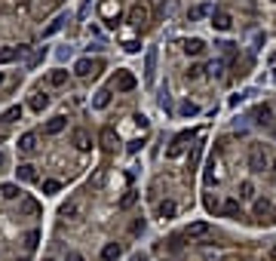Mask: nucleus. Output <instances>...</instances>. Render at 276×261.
Wrapping results in <instances>:
<instances>
[{"mask_svg":"<svg viewBox=\"0 0 276 261\" xmlns=\"http://www.w3.org/2000/svg\"><path fill=\"white\" fill-rule=\"evenodd\" d=\"M270 209H273V206H270V200H255V215H258V218H264Z\"/></svg>","mask_w":276,"mask_h":261,"instance_id":"29","label":"nucleus"},{"mask_svg":"<svg viewBox=\"0 0 276 261\" xmlns=\"http://www.w3.org/2000/svg\"><path fill=\"white\" fill-rule=\"evenodd\" d=\"M43 261H52V258H43Z\"/></svg>","mask_w":276,"mask_h":261,"instance_id":"46","label":"nucleus"},{"mask_svg":"<svg viewBox=\"0 0 276 261\" xmlns=\"http://www.w3.org/2000/svg\"><path fill=\"white\" fill-rule=\"evenodd\" d=\"M270 157H267V151H264V144H252L249 147V169L252 172H264V169H270Z\"/></svg>","mask_w":276,"mask_h":261,"instance_id":"1","label":"nucleus"},{"mask_svg":"<svg viewBox=\"0 0 276 261\" xmlns=\"http://www.w3.org/2000/svg\"><path fill=\"white\" fill-rule=\"evenodd\" d=\"M135 86H138L135 74H129V71H120V77H117V89H120V92H132Z\"/></svg>","mask_w":276,"mask_h":261,"instance_id":"5","label":"nucleus"},{"mask_svg":"<svg viewBox=\"0 0 276 261\" xmlns=\"http://www.w3.org/2000/svg\"><path fill=\"white\" fill-rule=\"evenodd\" d=\"M19 209H22V212H25V215H37V212H40V206H37V203H34V200H31V197H25V200H22V206H19Z\"/></svg>","mask_w":276,"mask_h":261,"instance_id":"24","label":"nucleus"},{"mask_svg":"<svg viewBox=\"0 0 276 261\" xmlns=\"http://www.w3.org/2000/svg\"><path fill=\"white\" fill-rule=\"evenodd\" d=\"M144 19H147V10H144V7H135V10H132V25H141Z\"/></svg>","mask_w":276,"mask_h":261,"instance_id":"30","label":"nucleus"},{"mask_svg":"<svg viewBox=\"0 0 276 261\" xmlns=\"http://www.w3.org/2000/svg\"><path fill=\"white\" fill-rule=\"evenodd\" d=\"M212 25H215L218 31H230V28H233V19H230V13H224V10H218V13L212 16Z\"/></svg>","mask_w":276,"mask_h":261,"instance_id":"8","label":"nucleus"},{"mask_svg":"<svg viewBox=\"0 0 276 261\" xmlns=\"http://www.w3.org/2000/svg\"><path fill=\"white\" fill-rule=\"evenodd\" d=\"M0 194H4L7 200H16L22 191H19V184H13V181H7V184H0Z\"/></svg>","mask_w":276,"mask_h":261,"instance_id":"19","label":"nucleus"},{"mask_svg":"<svg viewBox=\"0 0 276 261\" xmlns=\"http://www.w3.org/2000/svg\"><path fill=\"white\" fill-rule=\"evenodd\" d=\"M19 147H22L25 154H31L34 147H37V135H34V132H25V135L19 138Z\"/></svg>","mask_w":276,"mask_h":261,"instance_id":"15","label":"nucleus"},{"mask_svg":"<svg viewBox=\"0 0 276 261\" xmlns=\"http://www.w3.org/2000/svg\"><path fill=\"white\" fill-rule=\"evenodd\" d=\"M59 188H62V184H59L56 178H49V181H43V191H46V194H56Z\"/></svg>","mask_w":276,"mask_h":261,"instance_id":"34","label":"nucleus"},{"mask_svg":"<svg viewBox=\"0 0 276 261\" xmlns=\"http://www.w3.org/2000/svg\"><path fill=\"white\" fill-rule=\"evenodd\" d=\"M135 200H138V194H135V191H129V194H126V197L120 200V209H129V206H132Z\"/></svg>","mask_w":276,"mask_h":261,"instance_id":"32","label":"nucleus"},{"mask_svg":"<svg viewBox=\"0 0 276 261\" xmlns=\"http://www.w3.org/2000/svg\"><path fill=\"white\" fill-rule=\"evenodd\" d=\"M123 49H126V53H138V49H141V43H138V40H129Z\"/></svg>","mask_w":276,"mask_h":261,"instance_id":"35","label":"nucleus"},{"mask_svg":"<svg viewBox=\"0 0 276 261\" xmlns=\"http://www.w3.org/2000/svg\"><path fill=\"white\" fill-rule=\"evenodd\" d=\"M101 147H104V151L117 147V132H114L111 126H104V129H101Z\"/></svg>","mask_w":276,"mask_h":261,"instance_id":"14","label":"nucleus"},{"mask_svg":"<svg viewBox=\"0 0 276 261\" xmlns=\"http://www.w3.org/2000/svg\"><path fill=\"white\" fill-rule=\"evenodd\" d=\"M46 83H49V86H65V83H68V71H62V68H59V71H52Z\"/></svg>","mask_w":276,"mask_h":261,"instance_id":"18","label":"nucleus"},{"mask_svg":"<svg viewBox=\"0 0 276 261\" xmlns=\"http://www.w3.org/2000/svg\"><path fill=\"white\" fill-rule=\"evenodd\" d=\"M221 212H224V215H240V200H224Z\"/></svg>","mask_w":276,"mask_h":261,"instance_id":"28","label":"nucleus"},{"mask_svg":"<svg viewBox=\"0 0 276 261\" xmlns=\"http://www.w3.org/2000/svg\"><path fill=\"white\" fill-rule=\"evenodd\" d=\"M68 261H83V255L80 252H68Z\"/></svg>","mask_w":276,"mask_h":261,"instance_id":"40","label":"nucleus"},{"mask_svg":"<svg viewBox=\"0 0 276 261\" xmlns=\"http://www.w3.org/2000/svg\"><path fill=\"white\" fill-rule=\"evenodd\" d=\"M4 163H7V154H0V166H4Z\"/></svg>","mask_w":276,"mask_h":261,"instance_id":"42","label":"nucleus"},{"mask_svg":"<svg viewBox=\"0 0 276 261\" xmlns=\"http://www.w3.org/2000/svg\"><path fill=\"white\" fill-rule=\"evenodd\" d=\"M270 255H273V258H276V246H273V252H270Z\"/></svg>","mask_w":276,"mask_h":261,"instance_id":"45","label":"nucleus"},{"mask_svg":"<svg viewBox=\"0 0 276 261\" xmlns=\"http://www.w3.org/2000/svg\"><path fill=\"white\" fill-rule=\"evenodd\" d=\"M141 231H144V221L138 218V221H135V225H132V234H141Z\"/></svg>","mask_w":276,"mask_h":261,"instance_id":"39","label":"nucleus"},{"mask_svg":"<svg viewBox=\"0 0 276 261\" xmlns=\"http://www.w3.org/2000/svg\"><path fill=\"white\" fill-rule=\"evenodd\" d=\"M255 197V184L252 181H243L240 184V200H252Z\"/></svg>","mask_w":276,"mask_h":261,"instance_id":"27","label":"nucleus"},{"mask_svg":"<svg viewBox=\"0 0 276 261\" xmlns=\"http://www.w3.org/2000/svg\"><path fill=\"white\" fill-rule=\"evenodd\" d=\"M129 261H147V255H144V252H135V255H132Z\"/></svg>","mask_w":276,"mask_h":261,"instance_id":"41","label":"nucleus"},{"mask_svg":"<svg viewBox=\"0 0 276 261\" xmlns=\"http://www.w3.org/2000/svg\"><path fill=\"white\" fill-rule=\"evenodd\" d=\"M184 53L187 56H203L206 53V43L200 40V37H190V40H184Z\"/></svg>","mask_w":276,"mask_h":261,"instance_id":"10","label":"nucleus"},{"mask_svg":"<svg viewBox=\"0 0 276 261\" xmlns=\"http://www.w3.org/2000/svg\"><path fill=\"white\" fill-rule=\"evenodd\" d=\"M19 117H22V108L13 105V108H7L4 114H0V123H13V120H19Z\"/></svg>","mask_w":276,"mask_h":261,"instance_id":"17","label":"nucleus"},{"mask_svg":"<svg viewBox=\"0 0 276 261\" xmlns=\"http://www.w3.org/2000/svg\"><path fill=\"white\" fill-rule=\"evenodd\" d=\"M153 71H156V49H147L144 56V83H153Z\"/></svg>","mask_w":276,"mask_h":261,"instance_id":"6","label":"nucleus"},{"mask_svg":"<svg viewBox=\"0 0 276 261\" xmlns=\"http://www.w3.org/2000/svg\"><path fill=\"white\" fill-rule=\"evenodd\" d=\"M221 68H224V62H221V59H215V62L209 65V74H212V77H221Z\"/></svg>","mask_w":276,"mask_h":261,"instance_id":"33","label":"nucleus"},{"mask_svg":"<svg viewBox=\"0 0 276 261\" xmlns=\"http://www.w3.org/2000/svg\"><path fill=\"white\" fill-rule=\"evenodd\" d=\"M120 255H123V246H120V243H107V246L101 249V261H117Z\"/></svg>","mask_w":276,"mask_h":261,"instance_id":"12","label":"nucleus"},{"mask_svg":"<svg viewBox=\"0 0 276 261\" xmlns=\"http://www.w3.org/2000/svg\"><path fill=\"white\" fill-rule=\"evenodd\" d=\"M138 147H141V138H135V141H129V154H135V151H138Z\"/></svg>","mask_w":276,"mask_h":261,"instance_id":"38","label":"nucleus"},{"mask_svg":"<svg viewBox=\"0 0 276 261\" xmlns=\"http://www.w3.org/2000/svg\"><path fill=\"white\" fill-rule=\"evenodd\" d=\"M80 215H83V200L80 197H74L71 203L62 206V218H80Z\"/></svg>","mask_w":276,"mask_h":261,"instance_id":"3","label":"nucleus"},{"mask_svg":"<svg viewBox=\"0 0 276 261\" xmlns=\"http://www.w3.org/2000/svg\"><path fill=\"white\" fill-rule=\"evenodd\" d=\"M270 169H273V172H276V157H273V163H270Z\"/></svg>","mask_w":276,"mask_h":261,"instance_id":"44","label":"nucleus"},{"mask_svg":"<svg viewBox=\"0 0 276 261\" xmlns=\"http://www.w3.org/2000/svg\"><path fill=\"white\" fill-rule=\"evenodd\" d=\"M203 13H206V7H193V10H190V19H200Z\"/></svg>","mask_w":276,"mask_h":261,"instance_id":"36","label":"nucleus"},{"mask_svg":"<svg viewBox=\"0 0 276 261\" xmlns=\"http://www.w3.org/2000/svg\"><path fill=\"white\" fill-rule=\"evenodd\" d=\"M71 138H74V147H77V151H89V147H92V141H89V132H86V129H77Z\"/></svg>","mask_w":276,"mask_h":261,"instance_id":"9","label":"nucleus"},{"mask_svg":"<svg viewBox=\"0 0 276 261\" xmlns=\"http://www.w3.org/2000/svg\"><path fill=\"white\" fill-rule=\"evenodd\" d=\"M49 105V95H43V92H37V95H31V111H43Z\"/></svg>","mask_w":276,"mask_h":261,"instance_id":"20","label":"nucleus"},{"mask_svg":"<svg viewBox=\"0 0 276 261\" xmlns=\"http://www.w3.org/2000/svg\"><path fill=\"white\" fill-rule=\"evenodd\" d=\"M92 105H95V108H98V111H104V108H107V105H111V92H107V89H101V92H98V95H95V101H92Z\"/></svg>","mask_w":276,"mask_h":261,"instance_id":"25","label":"nucleus"},{"mask_svg":"<svg viewBox=\"0 0 276 261\" xmlns=\"http://www.w3.org/2000/svg\"><path fill=\"white\" fill-rule=\"evenodd\" d=\"M65 126H68V120H65V117H52V120L43 126V132H46V135H59Z\"/></svg>","mask_w":276,"mask_h":261,"instance_id":"13","label":"nucleus"},{"mask_svg":"<svg viewBox=\"0 0 276 261\" xmlns=\"http://www.w3.org/2000/svg\"><path fill=\"white\" fill-rule=\"evenodd\" d=\"M4 80H7V77H4V71H0V86H4Z\"/></svg>","mask_w":276,"mask_h":261,"instance_id":"43","label":"nucleus"},{"mask_svg":"<svg viewBox=\"0 0 276 261\" xmlns=\"http://www.w3.org/2000/svg\"><path fill=\"white\" fill-rule=\"evenodd\" d=\"M16 172H19V178H22V181H34V178H37V172H34V166H28V163H25V166H19Z\"/></svg>","mask_w":276,"mask_h":261,"instance_id":"26","label":"nucleus"},{"mask_svg":"<svg viewBox=\"0 0 276 261\" xmlns=\"http://www.w3.org/2000/svg\"><path fill=\"white\" fill-rule=\"evenodd\" d=\"M190 138V132H181V135H175V141H172V147L166 151V157H181V151H184V141Z\"/></svg>","mask_w":276,"mask_h":261,"instance_id":"11","label":"nucleus"},{"mask_svg":"<svg viewBox=\"0 0 276 261\" xmlns=\"http://www.w3.org/2000/svg\"><path fill=\"white\" fill-rule=\"evenodd\" d=\"M206 209H209V212H215V209H218V200H212V197H206Z\"/></svg>","mask_w":276,"mask_h":261,"instance_id":"37","label":"nucleus"},{"mask_svg":"<svg viewBox=\"0 0 276 261\" xmlns=\"http://www.w3.org/2000/svg\"><path fill=\"white\" fill-rule=\"evenodd\" d=\"M43 56H46V46H43V49H37V53L31 56V62H28V68H37V65H40V62H43Z\"/></svg>","mask_w":276,"mask_h":261,"instance_id":"31","label":"nucleus"},{"mask_svg":"<svg viewBox=\"0 0 276 261\" xmlns=\"http://www.w3.org/2000/svg\"><path fill=\"white\" fill-rule=\"evenodd\" d=\"M212 234V225L209 221H193V225L187 228V237L190 240H200V237H209Z\"/></svg>","mask_w":276,"mask_h":261,"instance_id":"4","label":"nucleus"},{"mask_svg":"<svg viewBox=\"0 0 276 261\" xmlns=\"http://www.w3.org/2000/svg\"><path fill=\"white\" fill-rule=\"evenodd\" d=\"M178 111H181V117H196V114H200V108H196L193 101H181Z\"/></svg>","mask_w":276,"mask_h":261,"instance_id":"23","label":"nucleus"},{"mask_svg":"<svg viewBox=\"0 0 276 261\" xmlns=\"http://www.w3.org/2000/svg\"><path fill=\"white\" fill-rule=\"evenodd\" d=\"M98 71H101V65L92 62V59H80V62L74 65V74H77V77H89V74H98Z\"/></svg>","mask_w":276,"mask_h":261,"instance_id":"2","label":"nucleus"},{"mask_svg":"<svg viewBox=\"0 0 276 261\" xmlns=\"http://www.w3.org/2000/svg\"><path fill=\"white\" fill-rule=\"evenodd\" d=\"M156 212H160V218H172L178 212V206H175V200H163L160 206H156Z\"/></svg>","mask_w":276,"mask_h":261,"instance_id":"16","label":"nucleus"},{"mask_svg":"<svg viewBox=\"0 0 276 261\" xmlns=\"http://www.w3.org/2000/svg\"><path fill=\"white\" fill-rule=\"evenodd\" d=\"M25 53H28V46H7V49H0V65H10V62H16Z\"/></svg>","mask_w":276,"mask_h":261,"instance_id":"7","label":"nucleus"},{"mask_svg":"<svg viewBox=\"0 0 276 261\" xmlns=\"http://www.w3.org/2000/svg\"><path fill=\"white\" fill-rule=\"evenodd\" d=\"M37 243H40V231H28V237H25V252H34Z\"/></svg>","mask_w":276,"mask_h":261,"instance_id":"21","label":"nucleus"},{"mask_svg":"<svg viewBox=\"0 0 276 261\" xmlns=\"http://www.w3.org/2000/svg\"><path fill=\"white\" fill-rule=\"evenodd\" d=\"M65 22H68V16H56V19H52V25L43 31V37H52L56 31H62V25H65Z\"/></svg>","mask_w":276,"mask_h":261,"instance_id":"22","label":"nucleus"}]
</instances>
